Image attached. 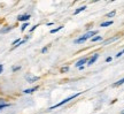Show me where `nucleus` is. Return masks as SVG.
<instances>
[{
  "instance_id": "nucleus-1",
  "label": "nucleus",
  "mask_w": 124,
  "mask_h": 114,
  "mask_svg": "<svg viewBox=\"0 0 124 114\" xmlns=\"http://www.w3.org/2000/svg\"><path fill=\"white\" fill-rule=\"evenodd\" d=\"M98 31H89V32H86L85 35H83L82 37H79V38H77V39H75V44H82V43H84L85 40H87L89 38H91L92 36H94L95 34H97Z\"/></svg>"
},
{
  "instance_id": "nucleus-2",
  "label": "nucleus",
  "mask_w": 124,
  "mask_h": 114,
  "mask_svg": "<svg viewBox=\"0 0 124 114\" xmlns=\"http://www.w3.org/2000/svg\"><path fill=\"white\" fill-rule=\"evenodd\" d=\"M82 93V92H78V93H75V95H72L71 97H68V98H66L64 100H62V101H60L59 104H56V105H54V106H52V107H49L48 110L49 111H52V110H54V108H56V107H60V106H62V105H64L66 103H68V101H70V100H72L74 98H76V97H78Z\"/></svg>"
},
{
  "instance_id": "nucleus-3",
  "label": "nucleus",
  "mask_w": 124,
  "mask_h": 114,
  "mask_svg": "<svg viewBox=\"0 0 124 114\" xmlns=\"http://www.w3.org/2000/svg\"><path fill=\"white\" fill-rule=\"evenodd\" d=\"M17 20H18V21H23V22L25 21V22H27V21H29V20H30V15H29V14H24V15H20V16H18V18H17Z\"/></svg>"
},
{
  "instance_id": "nucleus-4",
  "label": "nucleus",
  "mask_w": 124,
  "mask_h": 114,
  "mask_svg": "<svg viewBox=\"0 0 124 114\" xmlns=\"http://www.w3.org/2000/svg\"><path fill=\"white\" fill-rule=\"evenodd\" d=\"M86 62H87V59L83 58V59H80V60H78V61L76 62V67H83V65L86 63Z\"/></svg>"
},
{
  "instance_id": "nucleus-5",
  "label": "nucleus",
  "mask_w": 124,
  "mask_h": 114,
  "mask_svg": "<svg viewBox=\"0 0 124 114\" xmlns=\"http://www.w3.org/2000/svg\"><path fill=\"white\" fill-rule=\"evenodd\" d=\"M38 79H39L38 76H27V81L29 82V83H33V82L38 81Z\"/></svg>"
},
{
  "instance_id": "nucleus-6",
  "label": "nucleus",
  "mask_w": 124,
  "mask_h": 114,
  "mask_svg": "<svg viewBox=\"0 0 124 114\" xmlns=\"http://www.w3.org/2000/svg\"><path fill=\"white\" fill-rule=\"evenodd\" d=\"M98 57H99V54H98V53H95V54H94V55H93V57H92V58H91V59H90V60H89V62H87V65H89V66H91L92 63H94V62L97 61Z\"/></svg>"
},
{
  "instance_id": "nucleus-7",
  "label": "nucleus",
  "mask_w": 124,
  "mask_h": 114,
  "mask_svg": "<svg viewBox=\"0 0 124 114\" xmlns=\"http://www.w3.org/2000/svg\"><path fill=\"white\" fill-rule=\"evenodd\" d=\"M38 89V87H35V88H31V89H27V90H24V93H32V92H35L36 90Z\"/></svg>"
},
{
  "instance_id": "nucleus-8",
  "label": "nucleus",
  "mask_w": 124,
  "mask_h": 114,
  "mask_svg": "<svg viewBox=\"0 0 124 114\" xmlns=\"http://www.w3.org/2000/svg\"><path fill=\"white\" fill-rule=\"evenodd\" d=\"M111 24H113V21H107V22L101 23V26H102V28H106V26H111Z\"/></svg>"
},
{
  "instance_id": "nucleus-9",
  "label": "nucleus",
  "mask_w": 124,
  "mask_h": 114,
  "mask_svg": "<svg viewBox=\"0 0 124 114\" xmlns=\"http://www.w3.org/2000/svg\"><path fill=\"white\" fill-rule=\"evenodd\" d=\"M85 9H86V6H83V7H80V8H78V9H76L75 10V15H77V14L78 13H80V12H83V10H85Z\"/></svg>"
},
{
  "instance_id": "nucleus-10",
  "label": "nucleus",
  "mask_w": 124,
  "mask_h": 114,
  "mask_svg": "<svg viewBox=\"0 0 124 114\" xmlns=\"http://www.w3.org/2000/svg\"><path fill=\"white\" fill-rule=\"evenodd\" d=\"M122 84H124V79H120L118 82H116V83H114V87H120V85H122Z\"/></svg>"
},
{
  "instance_id": "nucleus-11",
  "label": "nucleus",
  "mask_w": 124,
  "mask_h": 114,
  "mask_svg": "<svg viewBox=\"0 0 124 114\" xmlns=\"http://www.w3.org/2000/svg\"><path fill=\"white\" fill-rule=\"evenodd\" d=\"M61 29H63V26H58L56 29H53V30H51V34H55V32H58V31H60Z\"/></svg>"
},
{
  "instance_id": "nucleus-12",
  "label": "nucleus",
  "mask_w": 124,
  "mask_h": 114,
  "mask_svg": "<svg viewBox=\"0 0 124 114\" xmlns=\"http://www.w3.org/2000/svg\"><path fill=\"white\" fill-rule=\"evenodd\" d=\"M91 40H92V42H99V40H102V37L101 36H95V37H93Z\"/></svg>"
},
{
  "instance_id": "nucleus-13",
  "label": "nucleus",
  "mask_w": 124,
  "mask_h": 114,
  "mask_svg": "<svg viewBox=\"0 0 124 114\" xmlns=\"http://www.w3.org/2000/svg\"><path fill=\"white\" fill-rule=\"evenodd\" d=\"M13 29V26H9V28H6V29H2V30L0 31V32H2V34H5V32H8L9 30H12Z\"/></svg>"
},
{
  "instance_id": "nucleus-14",
  "label": "nucleus",
  "mask_w": 124,
  "mask_h": 114,
  "mask_svg": "<svg viewBox=\"0 0 124 114\" xmlns=\"http://www.w3.org/2000/svg\"><path fill=\"white\" fill-rule=\"evenodd\" d=\"M115 14H116V12H115V10H113V12H110V13L107 14V18H113Z\"/></svg>"
},
{
  "instance_id": "nucleus-15",
  "label": "nucleus",
  "mask_w": 124,
  "mask_h": 114,
  "mask_svg": "<svg viewBox=\"0 0 124 114\" xmlns=\"http://www.w3.org/2000/svg\"><path fill=\"white\" fill-rule=\"evenodd\" d=\"M117 39V37H114V38H111V39H109V40H107V42H105V45H107V44H109V43H111V42H114V40H116Z\"/></svg>"
},
{
  "instance_id": "nucleus-16",
  "label": "nucleus",
  "mask_w": 124,
  "mask_h": 114,
  "mask_svg": "<svg viewBox=\"0 0 124 114\" xmlns=\"http://www.w3.org/2000/svg\"><path fill=\"white\" fill-rule=\"evenodd\" d=\"M29 26V23H28V22H25V23H24V24H23V26H22V28H21V31H24V30H25V29H27V26Z\"/></svg>"
},
{
  "instance_id": "nucleus-17",
  "label": "nucleus",
  "mask_w": 124,
  "mask_h": 114,
  "mask_svg": "<svg viewBox=\"0 0 124 114\" xmlns=\"http://www.w3.org/2000/svg\"><path fill=\"white\" fill-rule=\"evenodd\" d=\"M9 104H0V111L2 110V108H6V107H8Z\"/></svg>"
},
{
  "instance_id": "nucleus-18",
  "label": "nucleus",
  "mask_w": 124,
  "mask_h": 114,
  "mask_svg": "<svg viewBox=\"0 0 124 114\" xmlns=\"http://www.w3.org/2000/svg\"><path fill=\"white\" fill-rule=\"evenodd\" d=\"M122 54H124V50H123V51H121V52L117 53V54H116V58H120L121 55H122Z\"/></svg>"
},
{
  "instance_id": "nucleus-19",
  "label": "nucleus",
  "mask_w": 124,
  "mask_h": 114,
  "mask_svg": "<svg viewBox=\"0 0 124 114\" xmlns=\"http://www.w3.org/2000/svg\"><path fill=\"white\" fill-rule=\"evenodd\" d=\"M69 70V68L68 67H64V68H62L61 69V73H66V71H68Z\"/></svg>"
},
{
  "instance_id": "nucleus-20",
  "label": "nucleus",
  "mask_w": 124,
  "mask_h": 114,
  "mask_svg": "<svg viewBox=\"0 0 124 114\" xmlns=\"http://www.w3.org/2000/svg\"><path fill=\"white\" fill-rule=\"evenodd\" d=\"M2 70H4V66H2V63H0V74L2 73Z\"/></svg>"
},
{
  "instance_id": "nucleus-21",
  "label": "nucleus",
  "mask_w": 124,
  "mask_h": 114,
  "mask_svg": "<svg viewBox=\"0 0 124 114\" xmlns=\"http://www.w3.org/2000/svg\"><path fill=\"white\" fill-rule=\"evenodd\" d=\"M47 50H48V47L46 46V47H44V48H43V50H41V52H43V53H45V52H46V51H47Z\"/></svg>"
},
{
  "instance_id": "nucleus-22",
  "label": "nucleus",
  "mask_w": 124,
  "mask_h": 114,
  "mask_svg": "<svg viewBox=\"0 0 124 114\" xmlns=\"http://www.w3.org/2000/svg\"><path fill=\"white\" fill-rule=\"evenodd\" d=\"M18 69H21V67H14V68H13V71H16V70H18Z\"/></svg>"
},
{
  "instance_id": "nucleus-23",
  "label": "nucleus",
  "mask_w": 124,
  "mask_h": 114,
  "mask_svg": "<svg viewBox=\"0 0 124 114\" xmlns=\"http://www.w3.org/2000/svg\"><path fill=\"white\" fill-rule=\"evenodd\" d=\"M37 26H32V28L30 29V31H33V30L36 29V28H37Z\"/></svg>"
},
{
  "instance_id": "nucleus-24",
  "label": "nucleus",
  "mask_w": 124,
  "mask_h": 114,
  "mask_svg": "<svg viewBox=\"0 0 124 114\" xmlns=\"http://www.w3.org/2000/svg\"><path fill=\"white\" fill-rule=\"evenodd\" d=\"M106 61H107V62H110V61H111V58H110V57H109V58H107V59H106Z\"/></svg>"
},
{
  "instance_id": "nucleus-25",
  "label": "nucleus",
  "mask_w": 124,
  "mask_h": 114,
  "mask_svg": "<svg viewBox=\"0 0 124 114\" xmlns=\"http://www.w3.org/2000/svg\"><path fill=\"white\" fill-rule=\"evenodd\" d=\"M121 114H124V110H123V111H122V112H121Z\"/></svg>"
}]
</instances>
